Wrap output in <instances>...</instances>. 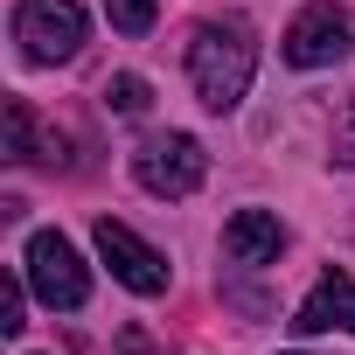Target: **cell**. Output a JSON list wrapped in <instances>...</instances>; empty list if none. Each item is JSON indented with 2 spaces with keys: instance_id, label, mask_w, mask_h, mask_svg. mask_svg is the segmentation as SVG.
Listing matches in <instances>:
<instances>
[{
  "instance_id": "obj_3",
  "label": "cell",
  "mask_w": 355,
  "mask_h": 355,
  "mask_svg": "<svg viewBox=\"0 0 355 355\" xmlns=\"http://www.w3.org/2000/svg\"><path fill=\"white\" fill-rule=\"evenodd\" d=\"M28 286H35V300L42 306H56V313H77L84 300H91V265L77 258V244L63 237V230H35L28 237Z\"/></svg>"
},
{
  "instance_id": "obj_2",
  "label": "cell",
  "mask_w": 355,
  "mask_h": 355,
  "mask_svg": "<svg viewBox=\"0 0 355 355\" xmlns=\"http://www.w3.org/2000/svg\"><path fill=\"white\" fill-rule=\"evenodd\" d=\"M202 174H209V153H202L196 132H153V139L132 146V182H139L146 196H160V202L196 196Z\"/></svg>"
},
{
  "instance_id": "obj_12",
  "label": "cell",
  "mask_w": 355,
  "mask_h": 355,
  "mask_svg": "<svg viewBox=\"0 0 355 355\" xmlns=\"http://www.w3.org/2000/svg\"><path fill=\"white\" fill-rule=\"evenodd\" d=\"M327 160H334V167H355V98L334 112V132H327Z\"/></svg>"
},
{
  "instance_id": "obj_1",
  "label": "cell",
  "mask_w": 355,
  "mask_h": 355,
  "mask_svg": "<svg viewBox=\"0 0 355 355\" xmlns=\"http://www.w3.org/2000/svg\"><path fill=\"white\" fill-rule=\"evenodd\" d=\"M251 77H258V35H251V21H237V15L202 21L196 42H189V84H196V98L209 112H237L244 91H251Z\"/></svg>"
},
{
  "instance_id": "obj_11",
  "label": "cell",
  "mask_w": 355,
  "mask_h": 355,
  "mask_svg": "<svg viewBox=\"0 0 355 355\" xmlns=\"http://www.w3.org/2000/svg\"><path fill=\"white\" fill-rule=\"evenodd\" d=\"M153 15H160V0H105V21H112L119 35H146Z\"/></svg>"
},
{
  "instance_id": "obj_6",
  "label": "cell",
  "mask_w": 355,
  "mask_h": 355,
  "mask_svg": "<svg viewBox=\"0 0 355 355\" xmlns=\"http://www.w3.org/2000/svg\"><path fill=\"white\" fill-rule=\"evenodd\" d=\"M91 237H98V258L112 265V279H119L125 293H139V300H160V293H167V279H174V272H167V258H160L139 230H125L119 216H98V230H91Z\"/></svg>"
},
{
  "instance_id": "obj_13",
  "label": "cell",
  "mask_w": 355,
  "mask_h": 355,
  "mask_svg": "<svg viewBox=\"0 0 355 355\" xmlns=\"http://www.w3.org/2000/svg\"><path fill=\"white\" fill-rule=\"evenodd\" d=\"M21 300H28V286L8 272V279H0V327H8V334H21L28 320H21Z\"/></svg>"
},
{
  "instance_id": "obj_8",
  "label": "cell",
  "mask_w": 355,
  "mask_h": 355,
  "mask_svg": "<svg viewBox=\"0 0 355 355\" xmlns=\"http://www.w3.org/2000/svg\"><path fill=\"white\" fill-rule=\"evenodd\" d=\"M327 327H348L355 334V279L348 272H327L300 300V313H293V334H327Z\"/></svg>"
},
{
  "instance_id": "obj_4",
  "label": "cell",
  "mask_w": 355,
  "mask_h": 355,
  "mask_svg": "<svg viewBox=\"0 0 355 355\" xmlns=\"http://www.w3.org/2000/svg\"><path fill=\"white\" fill-rule=\"evenodd\" d=\"M84 8L77 0H21L15 8V42L28 63H70L84 49Z\"/></svg>"
},
{
  "instance_id": "obj_10",
  "label": "cell",
  "mask_w": 355,
  "mask_h": 355,
  "mask_svg": "<svg viewBox=\"0 0 355 355\" xmlns=\"http://www.w3.org/2000/svg\"><path fill=\"white\" fill-rule=\"evenodd\" d=\"M105 105H112L119 119H139V112L153 105V98H146V77H132V70H119V77L105 84Z\"/></svg>"
},
{
  "instance_id": "obj_5",
  "label": "cell",
  "mask_w": 355,
  "mask_h": 355,
  "mask_svg": "<svg viewBox=\"0 0 355 355\" xmlns=\"http://www.w3.org/2000/svg\"><path fill=\"white\" fill-rule=\"evenodd\" d=\"M348 49H355V21L334 8V0H306V8L293 15V28H286V42H279V56L293 70H327Z\"/></svg>"
},
{
  "instance_id": "obj_9",
  "label": "cell",
  "mask_w": 355,
  "mask_h": 355,
  "mask_svg": "<svg viewBox=\"0 0 355 355\" xmlns=\"http://www.w3.org/2000/svg\"><path fill=\"white\" fill-rule=\"evenodd\" d=\"M56 153H63V139H42L28 98H8V160H56Z\"/></svg>"
},
{
  "instance_id": "obj_7",
  "label": "cell",
  "mask_w": 355,
  "mask_h": 355,
  "mask_svg": "<svg viewBox=\"0 0 355 355\" xmlns=\"http://www.w3.org/2000/svg\"><path fill=\"white\" fill-rule=\"evenodd\" d=\"M279 251H286V223L272 209H237L223 223V258L230 265H272Z\"/></svg>"
}]
</instances>
